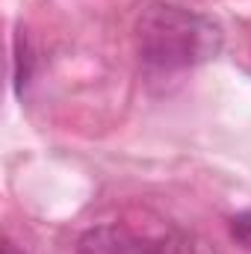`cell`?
<instances>
[{
	"label": "cell",
	"instance_id": "cell-1",
	"mask_svg": "<svg viewBox=\"0 0 251 254\" xmlns=\"http://www.w3.org/2000/svg\"><path fill=\"white\" fill-rule=\"evenodd\" d=\"M139 60L154 74H178L204 65L222 51V27L184 6L151 3L136 21Z\"/></svg>",
	"mask_w": 251,
	"mask_h": 254
},
{
	"label": "cell",
	"instance_id": "cell-2",
	"mask_svg": "<svg viewBox=\"0 0 251 254\" xmlns=\"http://www.w3.org/2000/svg\"><path fill=\"white\" fill-rule=\"evenodd\" d=\"M145 246V237H136L122 225H101L89 228L77 240V254H142Z\"/></svg>",
	"mask_w": 251,
	"mask_h": 254
},
{
	"label": "cell",
	"instance_id": "cell-3",
	"mask_svg": "<svg viewBox=\"0 0 251 254\" xmlns=\"http://www.w3.org/2000/svg\"><path fill=\"white\" fill-rule=\"evenodd\" d=\"M36 74V54H33V45L27 39L24 30H18L15 36V57H12V77H15V92L24 95V89L30 86Z\"/></svg>",
	"mask_w": 251,
	"mask_h": 254
},
{
	"label": "cell",
	"instance_id": "cell-4",
	"mask_svg": "<svg viewBox=\"0 0 251 254\" xmlns=\"http://www.w3.org/2000/svg\"><path fill=\"white\" fill-rule=\"evenodd\" d=\"M142 254H192V249L181 237H166V240H148Z\"/></svg>",
	"mask_w": 251,
	"mask_h": 254
},
{
	"label": "cell",
	"instance_id": "cell-5",
	"mask_svg": "<svg viewBox=\"0 0 251 254\" xmlns=\"http://www.w3.org/2000/svg\"><path fill=\"white\" fill-rule=\"evenodd\" d=\"M231 234L240 246L251 249V213H240V216L231 219Z\"/></svg>",
	"mask_w": 251,
	"mask_h": 254
},
{
	"label": "cell",
	"instance_id": "cell-6",
	"mask_svg": "<svg viewBox=\"0 0 251 254\" xmlns=\"http://www.w3.org/2000/svg\"><path fill=\"white\" fill-rule=\"evenodd\" d=\"M3 254H27V252H24V249H18V246L6 237V240H3Z\"/></svg>",
	"mask_w": 251,
	"mask_h": 254
}]
</instances>
